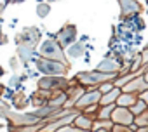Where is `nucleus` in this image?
Instances as JSON below:
<instances>
[{
    "label": "nucleus",
    "mask_w": 148,
    "mask_h": 132,
    "mask_svg": "<svg viewBox=\"0 0 148 132\" xmlns=\"http://www.w3.org/2000/svg\"><path fill=\"white\" fill-rule=\"evenodd\" d=\"M73 125H75L77 129H80V130H91L92 125H94V118L91 116V113H86L84 111V113H80V115L75 116Z\"/></svg>",
    "instance_id": "nucleus-7"
},
{
    "label": "nucleus",
    "mask_w": 148,
    "mask_h": 132,
    "mask_svg": "<svg viewBox=\"0 0 148 132\" xmlns=\"http://www.w3.org/2000/svg\"><path fill=\"white\" fill-rule=\"evenodd\" d=\"M139 97H141V99H145V101H146V104H148V89H146L145 92H141V94H139Z\"/></svg>",
    "instance_id": "nucleus-18"
},
{
    "label": "nucleus",
    "mask_w": 148,
    "mask_h": 132,
    "mask_svg": "<svg viewBox=\"0 0 148 132\" xmlns=\"http://www.w3.org/2000/svg\"><path fill=\"white\" fill-rule=\"evenodd\" d=\"M148 89V82L145 80V77L143 75H139V77H136V78H132L131 82H127L124 87H122V90L124 92H131V94H141V92H145Z\"/></svg>",
    "instance_id": "nucleus-5"
},
{
    "label": "nucleus",
    "mask_w": 148,
    "mask_h": 132,
    "mask_svg": "<svg viewBox=\"0 0 148 132\" xmlns=\"http://www.w3.org/2000/svg\"><path fill=\"white\" fill-rule=\"evenodd\" d=\"M134 123L138 125V129H139V127H148V110H145L143 113H139V115L136 116Z\"/></svg>",
    "instance_id": "nucleus-15"
},
{
    "label": "nucleus",
    "mask_w": 148,
    "mask_h": 132,
    "mask_svg": "<svg viewBox=\"0 0 148 132\" xmlns=\"http://www.w3.org/2000/svg\"><path fill=\"white\" fill-rule=\"evenodd\" d=\"M145 66V73H143V77H145V80L148 82V64H143Z\"/></svg>",
    "instance_id": "nucleus-19"
},
{
    "label": "nucleus",
    "mask_w": 148,
    "mask_h": 132,
    "mask_svg": "<svg viewBox=\"0 0 148 132\" xmlns=\"http://www.w3.org/2000/svg\"><path fill=\"white\" fill-rule=\"evenodd\" d=\"M119 4H120V11H122V18L141 11V5L138 2H134V0H119Z\"/></svg>",
    "instance_id": "nucleus-8"
},
{
    "label": "nucleus",
    "mask_w": 148,
    "mask_h": 132,
    "mask_svg": "<svg viewBox=\"0 0 148 132\" xmlns=\"http://www.w3.org/2000/svg\"><path fill=\"white\" fill-rule=\"evenodd\" d=\"M112 120L113 123H124V125H132L136 120V115L131 111V108L127 106H115L113 113H112Z\"/></svg>",
    "instance_id": "nucleus-4"
},
{
    "label": "nucleus",
    "mask_w": 148,
    "mask_h": 132,
    "mask_svg": "<svg viewBox=\"0 0 148 132\" xmlns=\"http://www.w3.org/2000/svg\"><path fill=\"white\" fill-rule=\"evenodd\" d=\"M141 59H143V64H148V47L141 52Z\"/></svg>",
    "instance_id": "nucleus-17"
},
{
    "label": "nucleus",
    "mask_w": 148,
    "mask_h": 132,
    "mask_svg": "<svg viewBox=\"0 0 148 132\" xmlns=\"http://www.w3.org/2000/svg\"><path fill=\"white\" fill-rule=\"evenodd\" d=\"M115 106H117V103H113V104H103V106H98V110H96V116L98 118H101V120H108V118H112V113H113V110H115Z\"/></svg>",
    "instance_id": "nucleus-12"
},
{
    "label": "nucleus",
    "mask_w": 148,
    "mask_h": 132,
    "mask_svg": "<svg viewBox=\"0 0 148 132\" xmlns=\"http://www.w3.org/2000/svg\"><path fill=\"white\" fill-rule=\"evenodd\" d=\"M96 70H99V71H106V73H119L120 71V63L119 61H115V59H105V61H101L99 64H98V68Z\"/></svg>",
    "instance_id": "nucleus-9"
},
{
    "label": "nucleus",
    "mask_w": 148,
    "mask_h": 132,
    "mask_svg": "<svg viewBox=\"0 0 148 132\" xmlns=\"http://www.w3.org/2000/svg\"><path fill=\"white\" fill-rule=\"evenodd\" d=\"M40 54L44 57H49L51 61H63L64 63V54L59 49V42L56 44L54 40H45L40 47Z\"/></svg>",
    "instance_id": "nucleus-2"
},
{
    "label": "nucleus",
    "mask_w": 148,
    "mask_h": 132,
    "mask_svg": "<svg viewBox=\"0 0 148 132\" xmlns=\"http://www.w3.org/2000/svg\"><path fill=\"white\" fill-rule=\"evenodd\" d=\"M120 92H122V89L115 85L112 90H108V92L101 94V99H99V106H103V104H113V103H117V97L120 96Z\"/></svg>",
    "instance_id": "nucleus-10"
},
{
    "label": "nucleus",
    "mask_w": 148,
    "mask_h": 132,
    "mask_svg": "<svg viewBox=\"0 0 148 132\" xmlns=\"http://www.w3.org/2000/svg\"><path fill=\"white\" fill-rule=\"evenodd\" d=\"M138 94H131V92H120V96L117 97V104L119 106H127V108H131L136 101H138Z\"/></svg>",
    "instance_id": "nucleus-11"
},
{
    "label": "nucleus",
    "mask_w": 148,
    "mask_h": 132,
    "mask_svg": "<svg viewBox=\"0 0 148 132\" xmlns=\"http://www.w3.org/2000/svg\"><path fill=\"white\" fill-rule=\"evenodd\" d=\"M117 75H119V73H106V71L96 70V71H82V73H79V75L75 77V80H79L80 85L92 89L94 85H101V84L106 82V80H113Z\"/></svg>",
    "instance_id": "nucleus-1"
},
{
    "label": "nucleus",
    "mask_w": 148,
    "mask_h": 132,
    "mask_svg": "<svg viewBox=\"0 0 148 132\" xmlns=\"http://www.w3.org/2000/svg\"><path fill=\"white\" fill-rule=\"evenodd\" d=\"M113 129V120L108 118V120H94V125H92V130H112Z\"/></svg>",
    "instance_id": "nucleus-13"
},
{
    "label": "nucleus",
    "mask_w": 148,
    "mask_h": 132,
    "mask_svg": "<svg viewBox=\"0 0 148 132\" xmlns=\"http://www.w3.org/2000/svg\"><path fill=\"white\" fill-rule=\"evenodd\" d=\"M145 110H148V104H146V101H145V99H141V97H138V101L131 106V111H132L136 116H138L139 113H143Z\"/></svg>",
    "instance_id": "nucleus-14"
},
{
    "label": "nucleus",
    "mask_w": 148,
    "mask_h": 132,
    "mask_svg": "<svg viewBox=\"0 0 148 132\" xmlns=\"http://www.w3.org/2000/svg\"><path fill=\"white\" fill-rule=\"evenodd\" d=\"M99 99H101V90L99 89H91L89 92H84L77 103H75V108H80V110H86L89 106H98L99 104Z\"/></svg>",
    "instance_id": "nucleus-3"
},
{
    "label": "nucleus",
    "mask_w": 148,
    "mask_h": 132,
    "mask_svg": "<svg viewBox=\"0 0 148 132\" xmlns=\"http://www.w3.org/2000/svg\"><path fill=\"white\" fill-rule=\"evenodd\" d=\"M113 87H115V84H113V80H112V82H108V80H106V82H103V84H101V85H99L98 89L101 90V94H105V92H108V90H112Z\"/></svg>",
    "instance_id": "nucleus-16"
},
{
    "label": "nucleus",
    "mask_w": 148,
    "mask_h": 132,
    "mask_svg": "<svg viewBox=\"0 0 148 132\" xmlns=\"http://www.w3.org/2000/svg\"><path fill=\"white\" fill-rule=\"evenodd\" d=\"M75 38H77V31H75V26H73V24L64 26V28L58 33V42H59L63 47H68V45H71V44H75Z\"/></svg>",
    "instance_id": "nucleus-6"
}]
</instances>
